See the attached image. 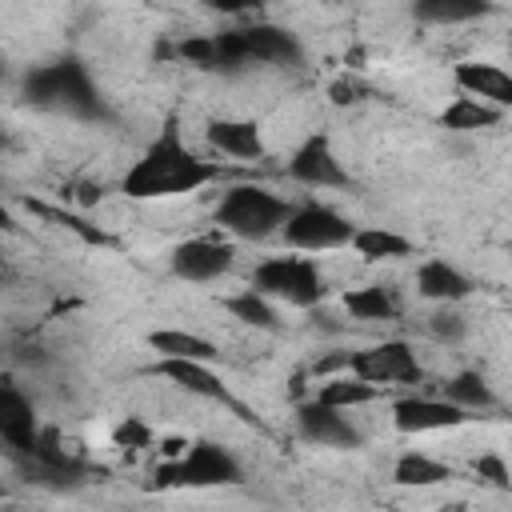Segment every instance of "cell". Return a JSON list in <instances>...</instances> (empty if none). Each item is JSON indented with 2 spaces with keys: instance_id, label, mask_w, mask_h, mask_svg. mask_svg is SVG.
<instances>
[{
  "instance_id": "6da1fadb",
  "label": "cell",
  "mask_w": 512,
  "mask_h": 512,
  "mask_svg": "<svg viewBox=\"0 0 512 512\" xmlns=\"http://www.w3.org/2000/svg\"><path fill=\"white\" fill-rule=\"evenodd\" d=\"M220 180V164L196 156L184 140L176 120L164 124V132L144 148V156L124 172L120 188L132 200H160V196H180V192H196L204 184Z\"/></svg>"
},
{
  "instance_id": "7a4b0ae2",
  "label": "cell",
  "mask_w": 512,
  "mask_h": 512,
  "mask_svg": "<svg viewBox=\"0 0 512 512\" xmlns=\"http://www.w3.org/2000/svg\"><path fill=\"white\" fill-rule=\"evenodd\" d=\"M24 100L32 108H48V112H68L80 120H108V104L100 96V88L92 84L88 68L76 56L52 60V64H36L24 76Z\"/></svg>"
},
{
  "instance_id": "3957f363",
  "label": "cell",
  "mask_w": 512,
  "mask_h": 512,
  "mask_svg": "<svg viewBox=\"0 0 512 512\" xmlns=\"http://www.w3.org/2000/svg\"><path fill=\"white\" fill-rule=\"evenodd\" d=\"M292 204L260 184H232L216 204V224L240 240H268L284 228Z\"/></svg>"
},
{
  "instance_id": "277c9868",
  "label": "cell",
  "mask_w": 512,
  "mask_h": 512,
  "mask_svg": "<svg viewBox=\"0 0 512 512\" xmlns=\"http://www.w3.org/2000/svg\"><path fill=\"white\" fill-rule=\"evenodd\" d=\"M252 292L292 308H316L324 300V276L308 256H268L252 272Z\"/></svg>"
},
{
  "instance_id": "5b68a950",
  "label": "cell",
  "mask_w": 512,
  "mask_h": 512,
  "mask_svg": "<svg viewBox=\"0 0 512 512\" xmlns=\"http://www.w3.org/2000/svg\"><path fill=\"white\" fill-rule=\"evenodd\" d=\"M244 472L236 464V456L228 448H220L216 440H192L184 444V452L156 468V484H184V488H220V484H240Z\"/></svg>"
},
{
  "instance_id": "8992f818",
  "label": "cell",
  "mask_w": 512,
  "mask_h": 512,
  "mask_svg": "<svg viewBox=\"0 0 512 512\" xmlns=\"http://www.w3.org/2000/svg\"><path fill=\"white\" fill-rule=\"evenodd\" d=\"M352 224L348 216H340L332 204H320V200H304V204H292L280 236L288 248L296 252H332V248H348L352 240Z\"/></svg>"
},
{
  "instance_id": "52a82bcc",
  "label": "cell",
  "mask_w": 512,
  "mask_h": 512,
  "mask_svg": "<svg viewBox=\"0 0 512 512\" xmlns=\"http://www.w3.org/2000/svg\"><path fill=\"white\" fill-rule=\"evenodd\" d=\"M352 376L368 380L372 388H396V384H420L424 368L416 360V352L404 344V340H384V344H372V348H360L348 356L344 364Z\"/></svg>"
},
{
  "instance_id": "ba28073f",
  "label": "cell",
  "mask_w": 512,
  "mask_h": 512,
  "mask_svg": "<svg viewBox=\"0 0 512 512\" xmlns=\"http://www.w3.org/2000/svg\"><path fill=\"white\" fill-rule=\"evenodd\" d=\"M232 268V244L224 240H212V236H196V240H184L176 244L172 252V272L188 284H208L216 276H224Z\"/></svg>"
},
{
  "instance_id": "9c48e42d",
  "label": "cell",
  "mask_w": 512,
  "mask_h": 512,
  "mask_svg": "<svg viewBox=\"0 0 512 512\" xmlns=\"http://www.w3.org/2000/svg\"><path fill=\"white\" fill-rule=\"evenodd\" d=\"M296 428L308 444H320V448H356L360 444V428L344 412H336L320 400H304L296 408Z\"/></svg>"
},
{
  "instance_id": "30bf717a",
  "label": "cell",
  "mask_w": 512,
  "mask_h": 512,
  "mask_svg": "<svg viewBox=\"0 0 512 512\" xmlns=\"http://www.w3.org/2000/svg\"><path fill=\"white\" fill-rule=\"evenodd\" d=\"M288 176L308 184V188H340V184H348V172L340 168V156L332 152L328 136H308L296 148V156L288 160Z\"/></svg>"
},
{
  "instance_id": "8fae6325",
  "label": "cell",
  "mask_w": 512,
  "mask_h": 512,
  "mask_svg": "<svg viewBox=\"0 0 512 512\" xmlns=\"http://www.w3.org/2000/svg\"><path fill=\"white\" fill-rule=\"evenodd\" d=\"M452 80L464 96L480 100V104H492L500 112L512 108V76L500 68V64H488V60H460L452 68Z\"/></svg>"
},
{
  "instance_id": "7c38bea8",
  "label": "cell",
  "mask_w": 512,
  "mask_h": 512,
  "mask_svg": "<svg viewBox=\"0 0 512 512\" xmlns=\"http://www.w3.org/2000/svg\"><path fill=\"white\" fill-rule=\"evenodd\" d=\"M392 424L400 432H440V428H456L464 424V412L456 404H448L444 396H404L392 404Z\"/></svg>"
},
{
  "instance_id": "4fadbf2b",
  "label": "cell",
  "mask_w": 512,
  "mask_h": 512,
  "mask_svg": "<svg viewBox=\"0 0 512 512\" xmlns=\"http://www.w3.org/2000/svg\"><path fill=\"white\" fill-rule=\"evenodd\" d=\"M36 432H40V420H36L32 400H28L12 380H0V440H4L12 452L28 456Z\"/></svg>"
},
{
  "instance_id": "5bb4252c",
  "label": "cell",
  "mask_w": 512,
  "mask_h": 512,
  "mask_svg": "<svg viewBox=\"0 0 512 512\" xmlns=\"http://www.w3.org/2000/svg\"><path fill=\"white\" fill-rule=\"evenodd\" d=\"M240 32H244V48H248V60L252 64H284V68H296L304 60V48H300V40L288 28L248 24Z\"/></svg>"
},
{
  "instance_id": "9a60e30c",
  "label": "cell",
  "mask_w": 512,
  "mask_h": 512,
  "mask_svg": "<svg viewBox=\"0 0 512 512\" xmlns=\"http://www.w3.org/2000/svg\"><path fill=\"white\" fill-rule=\"evenodd\" d=\"M416 292L424 296V300H436V304H456V300H464L468 292H472V280L456 268V264H448V260H424L420 268H416Z\"/></svg>"
},
{
  "instance_id": "2e32d148",
  "label": "cell",
  "mask_w": 512,
  "mask_h": 512,
  "mask_svg": "<svg viewBox=\"0 0 512 512\" xmlns=\"http://www.w3.org/2000/svg\"><path fill=\"white\" fill-rule=\"evenodd\" d=\"M152 372L164 376V380H172L176 388H184V392H192V396L232 404V396H228V388L220 384V376L212 372V364H196V360H156Z\"/></svg>"
},
{
  "instance_id": "e0dca14e",
  "label": "cell",
  "mask_w": 512,
  "mask_h": 512,
  "mask_svg": "<svg viewBox=\"0 0 512 512\" xmlns=\"http://www.w3.org/2000/svg\"><path fill=\"white\" fill-rule=\"evenodd\" d=\"M148 348L160 360H196V364H216L220 360V348L208 336H196V332H184V328H156V332H148Z\"/></svg>"
},
{
  "instance_id": "ac0fdd59",
  "label": "cell",
  "mask_w": 512,
  "mask_h": 512,
  "mask_svg": "<svg viewBox=\"0 0 512 512\" xmlns=\"http://www.w3.org/2000/svg\"><path fill=\"white\" fill-rule=\"evenodd\" d=\"M208 144L220 148L224 156H236V160H260L264 156V140H260L256 120H212Z\"/></svg>"
},
{
  "instance_id": "d6986e66",
  "label": "cell",
  "mask_w": 512,
  "mask_h": 512,
  "mask_svg": "<svg viewBox=\"0 0 512 512\" xmlns=\"http://www.w3.org/2000/svg\"><path fill=\"white\" fill-rule=\"evenodd\" d=\"M320 384H324V388H316V400H320V404H328V408H336V412H344V408H360V404H372V400L380 396V388H372L368 380H360V376H352V372L324 376Z\"/></svg>"
},
{
  "instance_id": "ffe728a7",
  "label": "cell",
  "mask_w": 512,
  "mask_h": 512,
  "mask_svg": "<svg viewBox=\"0 0 512 512\" xmlns=\"http://www.w3.org/2000/svg\"><path fill=\"white\" fill-rule=\"evenodd\" d=\"M500 120H504L500 108L480 104V100H472V96H456V100L440 112V124H444L448 132H480V128H496Z\"/></svg>"
},
{
  "instance_id": "44dd1931",
  "label": "cell",
  "mask_w": 512,
  "mask_h": 512,
  "mask_svg": "<svg viewBox=\"0 0 512 512\" xmlns=\"http://www.w3.org/2000/svg\"><path fill=\"white\" fill-rule=\"evenodd\" d=\"M348 248H356L360 260H400V256H412V240H404L392 228H356Z\"/></svg>"
},
{
  "instance_id": "7402d4cb",
  "label": "cell",
  "mask_w": 512,
  "mask_h": 512,
  "mask_svg": "<svg viewBox=\"0 0 512 512\" xmlns=\"http://www.w3.org/2000/svg\"><path fill=\"white\" fill-rule=\"evenodd\" d=\"M344 312L352 320H392L400 312V304L384 284H364V288H352L344 296Z\"/></svg>"
},
{
  "instance_id": "603a6c76",
  "label": "cell",
  "mask_w": 512,
  "mask_h": 512,
  "mask_svg": "<svg viewBox=\"0 0 512 512\" xmlns=\"http://www.w3.org/2000/svg\"><path fill=\"white\" fill-rule=\"evenodd\" d=\"M444 400L456 404L460 412H472V408H496V392L488 388V380L480 372H456L452 380H444Z\"/></svg>"
},
{
  "instance_id": "cb8c5ba5",
  "label": "cell",
  "mask_w": 512,
  "mask_h": 512,
  "mask_svg": "<svg viewBox=\"0 0 512 512\" xmlns=\"http://www.w3.org/2000/svg\"><path fill=\"white\" fill-rule=\"evenodd\" d=\"M392 480L404 484V488H428V484L452 480V468L440 464V460H432V456H424V452H404L396 460V468H392Z\"/></svg>"
},
{
  "instance_id": "d4e9b609",
  "label": "cell",
  "mask_w": 512,
  "mask_h": 512,
  "mask_svg": "<svg viewBox=\"0 0 512 512\" xmlns=\"http://www.w3.org/2000/svg\"><path fill=\"white\" fill-rule=\"evenodd\" d=\"M412 12L424 24H460V20H480L488 4L484 0H420Z\"/></svg>"
},
{
  "instance_id": "484cf974",
  "label": "cell",
  "mask_w": 512,
  "mask_h": 512,
  "mask_svg": "<svg viewBox=\"0 0 512 512\" xmlns=\"http://www.w3.org/2000/svg\"><path fill=\"white\" fill-rule=\"evenodd\" d=\"M224 308H228L240 324H252V328H276V308H272V300H264V296L252 292V288L228 296Z\"/></svg>"
},
{
  "instance_id": "4316f807",
  "label": "cell",
  "mask_w": 512,
  "mask_h": 512,
  "mask_svg": "<svg viewBox=\"0 0 512 512\" xmlns=\"http://www.w3.org/2000/svg\"><path fill=\"white\" fill-rule=\"evenodd\" d=\"M428 328H432V336H436V340H448V344L464 340V332H468L464 316H460V312H452V308L432 312V316H428Z\"/></svg>"
},
{
  "instance_id": "83f0119b",
  "label": "cell",
  "mask_w": 512,
  "mask_h": 512,
  "mask_svg": "<svg viewBox=\"0 0 512 512\" xmlns=\"http://www.w3.org/2000/svg\"><path fill=\"white\" fill-rule=\"evenodd\" d=\"M112 440H116V448H148L152 444V428L140 420V416H128V420H120L116 424V432H112Z\"/></svg>"
},
{
  "instance_id": "f1b7e54d",
  "label": "cell",
  "mask_w": 512,
  "mask_h": 512,
  "mask_svg": "<svg viewBox=\"0 0 512 512\" xmlns=\"http://www.w3.org/2000/svg\"><path fill=\"white\" fill-rule=\"evenodd\" d=\"M472 472H476V476H480L484 484L500 488V492H504V488L512 484V476H508V464H504V456H500V452H484V456H480V460L472 464Z\"/></svg>"
},
{
  "instance_id": "f546056e",
  "label": "cell",
  "mask_w": 512,
  "mask_h": 512,
  "mask_svg": "<svg viewBox=\"0 0 512 512\" xmlns=\"http://www.w3.org/2000/svg\"><path fill=\"white\" fill-rule=\"evenodd\" d=\"M328 96H332L336 104H360V100L368 96V84L356 80L352 72H344V76H336V80L328 84Z\"/></svg>"
},
{
  "instance_id": "4dcf8cb0",
  "label": "cell",
  "mask_w": 512,
  "mask_h": 512,
  "mask_svg": "<svg viewBox=\"0 0 512 512\" xmlns=\"http://www.w3.org/2000/svg\"><path fill=\"white\" fill-rule=\"evenodd\" d=\"M0 228H12V212L4 208V200H0Z\"/></svg>"
},
{
  "instance_id": "1f68e13d",
  "label": "cell",
  "mask_w": 512,
  "mask_h": 512,
  "mask_svg": "<svg viewBox=\"0 0 512 512\" xmlns=\"http://www.w3.org/2000/svg\"><path fill=\"white\" fill-rule=\"evenodd\" d=\"M440 512H468V508H464V504H444Z\"/></svg>"
},
{
  "instance_id": "d6a6232c",
  "label": "cell",
  "mask_w": 512,
  "mask_h": 512,
  "mask_svg": "<svg viewBox=\"0 0 512 512\" xmlns=\"http://www.w3.org/2000/svg\"><path fill=\"white\" fill-rule=\"evenodd\" d=\"M4 144H8V132H4V124H0V148H4Z\"/></svg>"
},
{
  "instance_id": "836d02e7",
  "label": "cell",
  "mask_w": 512,
  "mask_h": 512,
  "mask_svg": "<svg viewBox=\"0 0 512 512\" xmlns=\"http://www.w3.org/2000/svg\"><path fill=\"white\" fill-rule=\"evenodd\" d=\"M4 76H8V68H4V60H0V84H4Z\"/></svg>"
}]
</instances>
